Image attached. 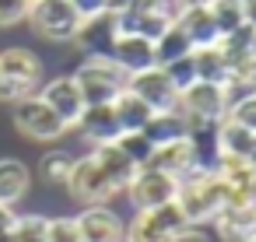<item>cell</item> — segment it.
<instances>
[{
	"instance_id": "6da1fadb",
	"label": "cell",
	"mask_w": 256,
	"mask_h": 242,
	"mask_svg": "<svg viewBox=\"0 0 256 242\" xmlns=\"http://www.w3.org/2000/svg\"><path fill=\"white\" fill-rule=\"evenodd\" d=\"M228 196H232V186H228L214 168H193V172L182 176L179 186H176V204L182 207V214H186V221H190L193 228L214 221V218L224 210Z\"/></svg>"
},
{
	"instance_id": "7a4b0ae2",
	"label": "cell",
	"mask_w": 256,
	"mask_h": 242,
	"mask_svg": "<svg viewBox=\"0 0 256 242\" xmlns=\"http://www.w3.org/2000/svg\"><path fill=\"white\" fill-rule=\"evenodd\" d=\"M70 78L78 81L84 106H109L126 88V74L116 67L112 56H84V64Z\"/></svg>"
},
{
	"instance_id": "3957f363",
	"label": "cell",
	"mask_w": 256,
	"mask_h": 242,
	"mask_svg": "<svg viewBox=\"0 0 256 242\" xmlns=\"http://www.w3.org/2000/svg\"><path fill=\"white\" fill-rule=\"evenodd\" d=\"M25 22L46 42H74V36L81 28V18L70 8V0H32Z\"/></svg>"
},
{
	"instance_id": "277c9868",
	"label": "cell",
	"mask_w": 256,
	"mask_h": 242,
	"mask_svg": "<svg viewBox=\"0 0 256 242\" xmlns=\"http://www.w3.org/2000/svg\"><path fill=\"white\" fill-rule=\"evenodd\" d=\"M176 109L186 116L190 126H204V123H221L228 116V95L224 84H210V81H193L190 88L179 92Z\"/></svg>"
},
{
	"instance_id": "5b68a950",
	"label": "cell",
	"mask_w": 256,
	"mask_h": 242,
	"mask_svg": "<svg viewBox=\"0 0 256 242\" xmlns=\"http://www.w3.org/2000/svg\"><path fill=\"white\" fill-rule=\"evenodd\" d=\"M64 186H67V193H70L78 204H84V207H98V204H109V200L116 196V186L109 182V176L102 172V165L92 158V151L81 154V158H74L70 176H67Z\"/></svg>"
},
{
	"instance_id": "8992f818",
	"label": "cell",
	"mask_w": 256,
	"mask_h": 242,
	"mask_svg": "<svg viewBox=\"0 0 256 242\" xmlns=\"http://www.w3.org/2000/svg\"><path fill=\"white\" fill-rule=\"evenodd\" d=\"M11 120H14V126H18L28 140H42V144L60 140V137L67 134L64 120H60L39 95H28V98L14 102V106H11Z\"/></svg>"
},
{
	"instance_id": "52a82bcc",
	"label": "cell",
	"mask_w": 256,
	"mask_h": 242,
	"mask_svg": "<svg viewBox=\"0 0 256 242\" xmlns=\"http://www.w3.org/2000/svg\"><path fill=\"white\" fill-rule=\"evenodd\" d=\"M176 179L172 176H165V172H158V168H151V165H144V168H137V176L126 182V200H130V207L134 210H151V207H162V204H168V200H176Z\"/></svg>"
},
{
	"instance_id": "ba28073f",
	"label": "cell",
	"mask_w": 256,
	"mask_h": 242,
	"mask_svg": "<svg viewBox=\"0 0 256 242\" xmlns=\"http://www.w3.org/2000/svg\"><path fill=\"white\" fill-rule=\"evenodd\" d=\"M126 88H130L137 98H144L154 112L176 109V102H179V92H176V84L168 81V74H165L162 67H151V70L130 74V78H126Z\"/></svg>"
},
{
	"instance_id": "9c48e42d",
	"label": "cell",
	"mask_w": 256,
	"mask_h": 242,
	"mask_svg": "<svg viewBox=\"0 0 256 242\" xmlns=\"http://www.w3.org/2000/svg\"><path fill=\"white\" fill-rule=\"evenodd\" d=\"M39 98L64 120V126L70 130V126H78V120H81V112H84V98H81V88H78V81L74 78H67V74H60V78H53L42 92H39Z\"/></svg>"
},
{
	"instance_id": "30bf717a",
	"label": "cell",
	"mask_w": 256,
	"mask_h": 242,
	"mask_svg": "<svg viewBox=\"0 0 256 242\" xmlns=\"http://www.w3.org/2000/svg\"><path fill=\"white\" fill-rule=\"evenodd\" d=\"M78 232H81V242H126V224L106 207H84L78 218Z\"/></svg>"
},
{
	"instance_id": "8fae6325",
	"label": "cell",
	"mask_w": 256,
	"mask_h": 242,
	"mask_svg": "<svg viewBox=\"0 0 256 242\" xmlns=\"http://www.w3.org/2000/svg\"><path fill=\"white\" fill-rule=\"evenodd\" d=\"M176 25L186 32V39L193 42V50H204V46H218L221 42V28L210 14L207 4H186L176 11Z\"/></svg>"
},
{
	"instance_id": "7c38bea8",
	"label": "cell",
	"mask_w": 256,
	"mask_h": 242,
	"mask_svg": "<svg viewBox=\"0 0 256 242\" xmlns=\"http://www.w3.org/2000/svg\"><path fill=\"white\" fill-rule=\"evenodd\" d=\"M109 56L116 60V67H120L126 78L158 67V60H154V42H148V39H140V36H123V32H120L116 42H112V50H109Z\"/></svg>"
},
{
	"instance_id": "4fadbf2b",
	"label": "cell",
	"mask_w": 256,
	"mask_h": 242,
	"mask_svg": "<svg viewBox=\"0 0 256 242\" xmlns=\"http://www.w3.org/2000/svg\"><path fill=\"white\" fill-rule=\"evenodd\" d=\"M116 36H120L116 14H109V11H106V14L84 18V22H81V28H78V36H74V42H78L88 56H109V50H112Z\"/></svg>"
},
{
	"instance_id": "5bb4252c",
	"label": "cell",
	"mask_w": 256,
	"mask_h": 242,
	"mask_svg": "<svg viewBox=\"0 0 256 242\" xmlns=\"http://www.w3.org/2000/svg\"><path fill=\"white\" fill-rule=\"evenodd\" d=\"M148 165L158 168V172H165V176H172V179L179 182L182 176H190V172L196 168V154H193L190 137H182V140H168V144H154Z\"/></svg>"
},
{
	"instance_id": "9a60e30c",
	"label": "cell",
	"mask_w": 256,
	"mask_h": 242,
	"mask_svg": "<svg viewBox=\"0 0 256 242\" xmlns=\"http://www.w3.org/2000/svg\"><path fill=\"white\" fill-rule=\"evenodd\" d=\"M78 130H81V137H84L92 148L112 144V140L123 134L112 102H109V106H84V112H81V120H78Z\"/></svg>"
},
{
	"instance_id": "2e32d148",
	"label": "cell",
	"mask_w": 256,
	"mask_h": 242,
	"mask_svg": "<svg viewBox=\"0 0 256 242\" xmlns=\"http://www.w3.org/2000/svg\"><path fill=\"white\" fill-rule=\"evenodd\" d=\"M210 224L221 232V238H235V242H242L246 235H252V232H256V207H249V204H242V200L228 196L224 210H221Z\"/></svg>"
},
{
	"instance_id": "e0dca14e",
	"label": "cell",
	"mask_w": 256,
	"mask_h": 242,
	"mask_svg": "<svg viewBox=\"0 0 256 242\" xmlns=\"http://www.w3.org/2000/svg\"><path fill=\"white\" fill-rule=\"evenodd\" d=\"M0 78H14V81H25L32 88H39L42 81V60L25 50V46H11L0 53Z\"/></svg>"
},
{
	"instance_id": "ac0fdd59",
	"label": "cell",
	"mask_w": 256,
	"mask_h": 242,
	"mask_svg": "<svg viewBox=\"0 0 256 242\" xmlns=\"http://www.w3.org/2000/svg\"><path fill=\"white\" fill-rule=\"evenodd\" d=\"M32 186V172L18 158H0V207H14L25 200Z\"/></svg>"
},
{
	"instance_id": "d6986e66",
	"label": "cell",
	"mask_w": 256,
	"mask_h": 242,
	"mask_svg": "<svg viewBox=\"0 0 256 242\" xmlns=\"http://www.w3.org/2000/svg\"><path fill=\"white\" fill-rule=\"evenodd\" d=\"M92 158L102 165V172L109 176V182L116 186V193H123L126 182L137 176V165L116 148V140H112V144H98V148H92Z\"/></svg>"
},
{
	"instance_id": "ffe728a7",
	"label": "cell",
	"mask_w": 256,
	"mask_h": 242,
	"mask_svg": "<svg viewBox=\"0 0 256 242\" xmlns=\"http://www.w3.org/2000/svg\"><path fill=\"white\" fill-rule=\"evenodd\" d=\"M176 14H116V25L123 36H140L148 42H158L172 28Z\"/></svg>"
},
{
	"instance_id": "44dd1931",
	"label": "cell",
	"mask_w": 256,
	"mask_h": 242,
	"mask_svg": "<svg viewBox=\"0 0 256 242\" xmlns=\"http://www.w3.org/2000/svg\"><path fill=\"white\" fill-rule=\"evenodd\" d=\"M112 109H116V120H120V130H123V134L144 130V126H148V120L154 116V109H151L144 98H137L130 88H123V92L116 95Z\"/></svg>"
},
{
	"instance_id": "7402d4cb",
	"label": "cell",
	"mask_w": 256,
	"mask_h": 242,
	"mask_svg": "<svg viewBox=\"0 0 256 242\" xmlns=\"http://www.w3.org/2000/svg\"><path fill=\"white\" fill-rule=\"evenodd\" d=\"M144 137L151 144H168V140H182L190 137V123L179 109H165V112H154L144 126Z\"/></svg>"
},
{
	"instance_id": "603a6c76",
	"label": "cell",
	"mask_w": 256,
	"mask_h": 242,
	"mask_svg": "<svg viewBox=\"0 0 256 242\" xmlns=\"http://www.w3.org/2000/svg\"><path fill=\"white\" fill-rule=\"evenodd\" d=\"M252 144H256V134L246 130L242 123H235V120H228V116L218 123V151H221V154L252 158Z\"/></svg>"
},
{
	"instance_id": "cb8c5ba5",
	"label": "cell",
	"mask_w": 256,
	"mask_h": 242,
	"mask_svg": "<svg viewBox=\"0 0 256 242\" xmlns=\"http://www.w3.org/2000/svg\"><path fill=\"white\" fill-rule=\"evenodd\" d=\"M214 172L232 186V190H246L256 182V162L252 158H238V154H221Z\"/></svg>"
},
{
	"instance_id": "d4e9b609",
	"label": "cell",
	"mask_w": 256,
	"mask_h": 242,
	"mask_svg": "<svg viewBox=\"0 0 256 242\" xmlns=\"http://www.w3.org/2000/svg\"><path fill=\"white\" fill-rule=\"evenodd\" d=\"M193 67H196V81H210V84H224V81H228V74H232L218 46L193 50Z\"/></svg>"
},
{
	"instance_id": "484cf974",
	"label": "cell",
	"mask_w": 256,
	"mask_h": 242,
	"mask_svg": "<svg viewBox=\"0 0 256 242\" xmlns=\"http://www.w3.org/2000/svg\"><path fill=\"white\" fill-rule=\"evenodd\" d=\"M193 53V42L186 39V32L172 22V28L154 42V60H158V67H165V64H172V60H182V56H190Z\"/></svg>"
},
{
	"instance_id": "4316f807",
	"label": "cell",
	"mask_w": 256,
	"mask_h": 242,
	"mask_svg": "<svg viewBox=\"0 0 256 242\" xmlns=\"http://www.w3.org/2000/svg\"><path fill=\"white\" fill-rule=\"evenodd\" d=\"M70 165H74V154H67V151H46L42 162H39V176L50 186H64L67 176H70Z\"/></svg>"
},
{
	"instance_id": "83f0119b",
	"label": "cell",
	"mask_w": 256,
	"mask_h": 242,
	"mask_svg": "<svg viewBox=\"0 0 256 242\" xmlns=\"http://www.w3.org/2000/svg\"><path fill=\"white\" fill-rule=\"evenodd\" d=\"M207 8H210V14H214V22H218L221 36H228V32H235V28L246 25V18H242V0H207Z\"/></svg>"
},
{
	"instance_id": "f1b7e54d",
	"label": "cell",
	"mask_w": 256,
	"mask_h": 242,
	"mask_svg": "<svg viewBox=\"0 0 256 242\" xmlns=\"http://www.w3.org/2000/svg\"><path fill=\"white\" fill-rule=\"evenodd\" d=\"M116 148L137 165V168H144L148 162H151V151H154V144L144 137V130H134V134H120L116 137Z\"/></svg>"
},
{
	"instance_id": "f546056e",
	"label": "cell",
	"mask_w": 256,
	"mask_h": 242,
	"mask_svg": "<svg viewBox=\"0 0 256 242\" xmlns=\"http://www.w3.org/2000/svg\"><path fill=\"white\" fill-rule=\"evenodd\" d=\"M46 228H50V218H42V214H18V221L11 228V242H46Z\"/></svg>"
},
{
	"instance_id": "4dcf8cb0",
	"label": "cell",
	"mask_w": 256,
	"mask_h": 242,
	"mask_svg": "<svg viewBox=\"0 0 256 242\" xmlns=\"http://www.w3.org/2000/svg\"><path fill=\"white\" fill-rule=\"evenodd\" d=\"M162 70L168 74V81L176 84V92H182V88H190V84L196 81V67H193V53H190V56H182V60H172V64H165Z\"/></svg>"
},
{
	"instance_id": "1f68e13d",
	"label": "cell",
	"mask_w": 256,
	"mask_h": 242,
	"mask_svg": "<svg viewBox=\"0 0 256 242\" xmlns=\"http://www.w3.org/2000/svg\"><path fill=\"white\" fill-rule=\"evenodd\" d=\"M228 120H235V123H242L246 130L256 134V92L246 95V98H238V102H232L228 106Z\"/></svg>"
},
{
	"instance_id": "d6a6232c",
	"label": "cell",
	"mask_w": 256,
	"mask_h": 242,
	"mask_svg": "<svg viewBox=\"0 0 256 242\" xmlns=\"http://www.w3.org/2000/svg\"><path fill=\"white\" fill-rule=\"evenodd\" d=\"M46 242H81L78 221H74V218H50V228H46Z\"/></svg>"
},
{
	"instance_id": "836d02e7",
	"label": "cell",
	"mask_w": 256,
	"mask_h": 242,
	"mask_svg": "<svg viewBox=\"0 0 256 242\" xmlns=\"http://www.w3.org/2000/svg\"><path fill=\"white\" fill-rule=\"evenodd\" d=\"M32 0H0V28H11L28 18Z\"/></svg>"
},
{
	"instance_id": "e575fe53",
	"label": "cell",
	"mask_w": 256,
	"mask_h": 242,
	"mask_svg": "<svg viewBox=\"0 0 256 242\" xmlns=\"http://www.w3.org/2000/svg\"><path fill=\"white\" fill-rule=\"evenodd\" d=\"M39 88H32V84H25V81H14V78H0V102L4 106H14V102H22V98H28V95H36Z\"/></svg>"
},
{
	"instance_id": "d590c367",
	"label": "cell",
	"mask_w": 256,
	"mask_h": 242,
	"mask_svg": "<svg viewBox=\"0 0 256 242\" xmlns=\"http://www.w3.org/2000/svg\"><path fill=\"white\" fill-rule=\"evenodd\" d=\"M70 8L78 11V18H95V14H106L109 11V0H70Z\"/></svg>"
},
{
	"instance_id": "8d00e7d4",
	"label": "cell",
	"mask_w": 256,
	"mask_h": 242,
	"mask_svg": "<svg viewBox=\"0 0 256 242\" xmlns=\"http://www.w3.org/2000/svg\"><path fill=\"white\" fill-rule=\"evenodd\" d=\"M18 214L14 207H0V242H11V228H14Z\"/></svg>"
},
{
	"instance_id": "74e56055",
	"label": "cell",
	"mask_w": 256,
	"mask_h": 242,
	"mask_svg": "<svg viewBox=\"0 0 256 242\" xmlns=\"http://www.w3.org/2000/svg\"><path fill=\"white\" fill-rule=\"evenodd\" d=\"M242 18L249 28H256V0H242Z\"/></svg>"
},
{
	"instance_id": "f35d334b",
	"label": "cell",
	"mask_w": 256,
	"mask_h": 242,
	"mask_svg": "<svg viewBox=\"0 0 256 242\" xmlns=\"http://www.w3.org/2000/svg\"><path fill=\"white\" fill-rule=\"evenodd\" d=\"M186 4H207V0H176V8H186Z\"/></svg>"
},
{
	"instance_id": "ab89813d",
	"label": "cell",
	"mask_w": 256,
	"mask_h": 242,
	"mask_svg": "<svg viewBox=\"0 0 256 242\" xmlns=\"http://www.w3.org/2000/svg\"><path fill=\"white\" fill-rule=\"evenodd\" d=\"M249 56H256V28H252V39H249Z\"/></svg>"
},
{
	"instance_id": "60d3db41",
	"label": "cell",
	"mask_w": 256,
	"mask_h": 242,
	"mask_svg": "<svg viewBox=\"0 0 256 242\" xmlns=\"http://www.w3.org/2000/svg\"><path fill=\"white\" fill-rule=\"evenodd\" d=\"M242 242H256V232H252V235H246V238H242Z\"/></svg>"
}]
</instances>
